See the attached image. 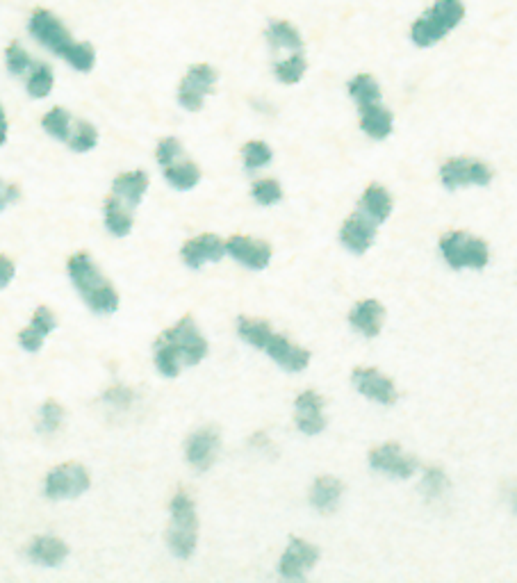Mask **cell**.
Instances as JSON below:
<instances>
[{
	"instance_id": "6da1fadb",
	"label": "cell",
	"mask_w": 517,
	"mask_h": 583,
	"mask_svg": "<svg viewBox=\"0 0 517 583\" xmlns=\"http://www.w3.org/2000/svg\"><path fill=\"white\" fill-rule=\"evenodd\" d=\"M28 32L39 46H44L46 51L62 57V60L76 71L87 73L94 69L96 64L94 46L87 44V41L73 39L69 28L60 21V16H55L51 10L37 7L28 19Z\"/></svg>"
},
{
	"instance_id": "7a4b0ae2",
	"label": "cell",
	"mask_w": 517,
	"mask_h": 583,
	"mask_svg": "<svg viewBox=\"0 0 517 583\" xmlns=\"http://www.w3.org/2000/svg\"><path fill=\"white\" fill-rule=\"evenodd\" d=\"M205 356H208V340L203 338L192 317L180 319L155 342V367L169 379H176L183 367L199 365Z\"/></svg>"
},
{
	"instance_id": "3957f363",
	"label": "cell",
	"mask_w": 517,
	"mask_h": 583,
	"mask_svg": "<svg viewBox=\"0 0 517 583\" xmlns=\"http://www.w3.org/2000/svg\"><path fill=\"white\" fill-rule=\"evenodd\" d=\"M69 276L73 285L78 287L82 299L87 306L98 315H110L119 308V294L114 285L101 274L96 262L87 256V253H76L69 260Z\"/></svg>"
},
{
	"instance_id": "277c9868",
	"label": "cell",
	"mask_w": 517,
	"mask_h": 583,
	"mask_svg": "<svg viewBox=\"0 0 517 583\" xmlns=\"http://www.w3.org/2000/svg\"><path fill=\"white\" fill-rule=\"evenodd\" d=\"M465 19L463 0H436L410 28L415 46L429 48L445 39Z\"/></svg>"
},
{
	"instance_id": "5b68a950",
	"label": "cell",
	"mask_w": 517,
	"mask_h": 583,
	"mask_svg": "<svg viewBox=\"0 0 517 583\" xmlns=\"http://www.w3.org/2000/svg\"><path fill=\"white\" fill-rule=\"evenodd\" d=\"M199 540V517L192 497L185 490H178L171 499V522L167 531V543L171 554L178 558H190Z\"/></svg>"
},
{
	"instance_id": "8992f818",
	"label": "cell",
	"mask_w": 517,
	"mask_h": 583,
	"mask_svg": "<svg viewBox=\"0 0 517 583\" xmlns=\"http://www.w3.org/2000/svg\"><path fill=\"white\" fill-rule=\"evenodd\" d=\"M440 251L447 265L454 269H483L490 260L488 244L481 237L465 231H451L442 235Z\"/></svg>"
},
{
	"instance_id": "52a82bcc",
	"label": "cell",
	"mask_w": 517,
	"mask_h": 583,
	"mask_svg": "<svg viewBox=\"0 0 517 583\" xmlns=\"http://www.w3.org/2000/svg\"><path fill=\"white\" fill-rule=\"evenodd\" d=\"M89 472L80 463H64L57 465L55 470L46 476V497L51 499H73L87 492Z\"/></svg>"
},
{
	"instance_id": "ba28073f",
	"label": "cell",
	"mask_w": 517,
	"mask_h": 583,
	"mask_svg": "<svg viewBox=\"0 0 517 583\" xmlns=\"http://www.w3.org/2000/svg\"><path fill=\"white\" fill-rule=\"evenodd\" d=\"M217 71L210 64H194V67L185 73L183 82L178 87V103L185 110L199 112L203 108L205 96L215 89Z\"/></svg>"
},
{
	"instance_id": "9c48e42d",
	"label": "cell",
	"mask_w": 517,
	"mask_h": 583,
	"mask_svg": "<svg viewBox=\"0 0 517 583\" xmlns=\"http://www.w3.org/2000/svg\"><path fill=\"white\" fill-rule=\"evenodd\" d=\"M440 178L449 190L470 185H488L492 180V171L486 162L477 158H454L442 164Z\"/></svg>"
},
{
	"instance_id": "30bf717a",
	"label": "cell",
	"mask_w": 517,
	"mask_h": 583,
	"mask_svg": "<svg viewBox=\"0 0 517 583\" xmlns=\"http://www.w3.org/2000/svg\"><path fill=\"white\" fill-rule=\"evenodd\" d=\"M369 465L379 472L399 476V479H408V476H413L417 470L415 458L406 454V451L395 445V442H388V445H381L369 451Z\"/></svg>"
},
{
	"instance_id": "8fae6325",
	"label": "cell",
	"mask_w": 517,
	"mask_h": 583,
	"mask_svg": "<svg viewBox=\"0 0 517 583\" xmlns=\"http://www.w3.org/2000/svg\"><path fill=\"white\" fill-rule=\"evenodd\" d=\"M319 561V549L308 543V540L292 538L290 545H287L285 554L281 556V563H278V570L285 579H301L303 574H308L315 568Z\"/></svg>"
},
{
	"instance_id": "7c38bea8",
	"label": "cell",
	"mask_w": 517,
	"mask_h": 583,
	"mask_svg": "<svg viewBox=\"0 0 517 583\" xmlns=\"http://www.w3.org/2000/svg\"><path fill=\"white\" fill-rule=\"evenodd\" d=\"M351 381H354L356 390L360 394H365L367 399L379 401L383 406H390L397 401V388L388 376L374 367H358L351 374Z\"/></svg>"
},
{
	"instance_id": "4fadbf2b",
	"label": "cell",
	"mask_w": 517,
	"mask_h": 583,
	"mask_svg": "<svg viewBox=\"0 0 517 583\" xmlns=\"http://www.w3.org/2000/svg\"><path fill=\"white\" fill-rule=\"evenodd\" d=\"M226 253L249 269H265L272 262V246L246 235H233L226 242Z\"/></svg>"
},
{
	"instance_id": "5bb4252c",
	"label": "cell",
	"mask_w": 517,
	"mask_h": 583,
	"mask_svg": "<svg viewBox=\"0 0 517 583\" xmlns=\"http://www.w3.org/2000/svg\"><path fill=\"white\" fill-rule=\"evenodd\" d=\"M219 451V433L212 426H205V429H199L196 433L190 435L187 440L185 454H187V463H190L194 470L205 472L210 470V465L215 463Z\"/></svg>"
},
{
	"instance_id": "9a60e30c",
	"label": "cell",
	"mask_w": 517,
	"mask_h": 583,
	"mask_svg": "<svg viewBox=\"0 0 517 583\" xmlns=\"http://www.w3.org/2000/svg\"><path fill=\"white\" fill-rule=\"evenodd\" d=\"M262 351H267L278 365L287 369V372H303L310 363V353L306 349H301L299 344H294L290 338L278 335L274 331L267 338Z\"/></svg>"
},
{
	"instance_id": "2e32d148",
	"label": "cell",
	"mask_w": 517,
	"mask_h": 583,
	"mask_svg": "<svg viewBox=\"0 0 517 583\" xmlns=\"http://www.w3.org/2000/svg\"><path fill=\"white\" fill-rule=\"evenodd\" d=\"M294 408H297V426L301 433L319 435L326 429L324 399L315 390L301 392L294 401Z\"/></svg>"
},
{
	"instance_id": "e0dca14e",
	"label": "cell",
	"mask_w": 517,
	"mask_h": 583,
	"mask_svg": "<svg viewBox=\"0 0 517 583\" xmlns=\"http://www.w3.org/2000/svg\"><path fill=\"white\" fill-rule=\"evenodd\" d=\"M376 226L379 224H376L374 219H369L365 212H356V215H351L347 221H344L340 240L351 253H358L360 256V253H365L369 246L374 244Z\"/></svg>"
},
{
	"instance_id": "ac0fdd59",
	"label": "cell",
	"mask_w": 517,
	"mask_h": 583,
	"mask_svg": "<svg viewBox=\"0 0 517 583\" xmlns=\"http://www.w3.org/2000/svg\"><path fill=\"white\" fill-rule=\"evenodd\" d=\"M224 253H226V244L212 233H203L199 237H194V240L185 242L183 246V260H185V265L192 269H201L203 265H208V262H219L221 258H224Z\"/></svg>"
},
{
	"instance_id": "d6986e66",
	"label": "cell",
	"mask_w": 517,
	"mask_h": 583,
	"mask_svg": "<svg viewBox=\"0 0 517 583\" xmlns=\"http://www.w3.org/2000/svg\"><path fill=\"white\" fill-rule=\"evenodd\" d=\"M383 317H385V308H383V303H379L376 299L360 301L358 306H354V310L349 312L351 326L363 333L365 338H376V335L381 333Z\"/></svg>"
},
{
	"instance_id": "ffe728a7",
	"label": "cell",
	"mask_w": 517,
	"mask_h": 583,
	"mask_svg": "<svg viewBox=\"0 0 517 583\" xmlns=\"http://www.w3.org/2000/svg\"><path fill=\"white\" fill-rule=\"evenodd\" d=\"M360 110V128L372 139H385L392 133V126H395V119H392V112L388 108H383L379 103H369L363 105Z\"/></svg>"
},
{
	"instance_id": "44dd1931",
	"label": "cell",
	"mask_w": 517,
	"mask_h": 583,
	"mask_svg": "<svg viewBox=\"0 0 517 583\" xmlns=\"http://www.w3.org/2000/svg\"><path fill=\"white\" fill-rule=\"evenodd\" d=\"M55 328V315L46 306H39L35 317H32V322L28 328H23L19 340H21V347L26 351H39L41 344H44L46 335H51V331Z\"/></svg>"
},
{
	"instance_id": "7402d4cb",
	"label": "cell",
	"mask_w": 517,
	"mask_h": 583,
	"mask_svg": "<svg viewBox=\"0 0 517 583\" xmlns=\"http://www.w3.org/2000/svg\"><path fill=\"white\" fill-rule=\"evenodd\" d=\"M28 556L39 565L55 568V565L64 563V558L69 556V547H67V543H64V540L55 538V536H41L30 543Z\"/></svg>"
},
{
	"instance_id": "603a6c76",
	"label": "cell",
	"mask_w": 517,
	"mask_h": 583,
	"mask_svg": "<svg viewBox=\"0 0 517 583\" xmlns=\"http://www.w3.org/2000/svg\"><path fill=\"white\" fill-rule=\"evenodd\" d=\"M342 481L335 479L331 474L319 476L310 490V504H313L319 513H333L340 504L342 497Z\"/></svg>"
},
{
	"instance_id": "cb8c5ba5",
	"label": "cell",
	"mask_w": 517,
	"mask_h": 583,
	"mask_svg": "<svg viewBox=\"0 0 517 583\" xmlns=\"http://www.w3.org/2000/svg\"><path fill=\"white\" fill-rule=\"evenodd\" d=\"M146 190H149V176H146L144 171H128V174H121L112 185L114 196L130 205V208H135V205L142 201Z\"/></svg>"
},
{
	"instance_id": "d4e9b609",
	"label": "cell",
	"mask_w": 517,
	"mask_h": 583,
	"mask_svg": "<svg viewBox=\"0 0 517 583\" xmlns=\"http://www.w3.org/2000/svg\"><path fill=\"white\" fill-rule=\"evenodd\" d=\"M267 41L274 46V51H303L301 32L290 21H272L267 26Z\"/></svg>"
},
{
	"instance_id": "484cf974",
	"label": "cell",
	"mask_w": 517,
	"mask_h": 583,
	"mask_svg": "<svg viewBox=\"0 0 517 583\" xmlns=\"http://www.w3.org/2000/svg\"><path fill=\"white\" fill-rule=\"evenodd\" d=\"M363 212L376 224H383L392 212V196L388 190L381 185H369L363 194Z\"/></svg>"
},
{
	"instance_id": "4316f807",
	"label": "cell",
	"mask_w": 517,
	"mask_h": 583,
	"mask_svg": "<svg viewBox=\"0 0 517 583\" xmlns=\"http://www.w3.org/2000/svg\"><path fill=\"white\" fill-rule=\"evenodd\" d=\"M105 226H108V231L117 237H126L130 233V228H133L130 205L119 201L114 194L105 201Z\"/></svg>"
},
{
	"instance_id": "83f0119b",
	"label": "cell",
	"mask_w": 517,
	"mask_h": 583,
	"mask_svg": "<svg viewBox=\"0 0 517 583\" xmlns=\"http://www.w3.org/2000/svg\"><path fill=\"white\" fill-rule=\"evenodd\" d=\"M164 178L169 180L171 187L176 190H192V187L201 180V169L196 167L192 160H174L164 167Z\"/></svg>"
},
{
	"instance_id": "f1b7e54d",
	"label": "cell",
	"mask_w": 517,
	"mask_h": 583,
	"mask_svg": "<svg viewBox=\"0 0 517 583\" xmlns=\"http://www.w3.org/2000/svg\"><path fill=\"white\" fill-rule=\"evenodd\" d=\"M53 85H55L53 69L48 67L46 62H32V67L28 71V82H26L28 94L32 98H46L53 92Z\"/></svg>"
},
{
	"instance_id": "f546056e",
	"label": "cell",
	"mask_w": 517,
	"mask_h": 583,
	"mask_svg": "<svg viewBox=\"0 0 517 583\" xmlns=\"http://www.w3.org/2000/svg\"><path fill=\"white\" fill-rule=\"evenodd\" d=\"M349 94L358 103V108L381 101L379 82H376L374 76H369V73H360V76L349 80Z\"/></svg>"
},
{
	"instance_id": "4dcf8cb0",
	"label": "cell",
	"mask_w": 517,
	"mask_h": 583,
	"mask_svg": "<svg viewBox=\"0 0 517 583\" xmlns=\"http://www.w3.org/2000/svg\"><path fill=\"white\" fill-rule=\"evenodd\" d=\"M237 333L244 342H249L251 347L262 349L269 335H272V326L265 319H253V317H240L237 319Z\"/></svg>"
},
{
	"instance_id": "1f68e13d",
	"label": "cell",
	"mask_w": 517,
	"mask_h": 583,
	"mask_svg": "<svg viewBox=\"0 0 517 583\" xmlns=\"http://www.w3.org/2000/svg\"><path fill=\"white\" fill-rule=\"evenodd\" d=\"M306 69H308L306 55H303V51H299V53H292L287 60L276 62L274 73L283 85H297V82L303 78V73H306Z\"/></svg>"
},
{
	"instance_id": "d6a6232c",
	"label": "cell",
	"mask_w": 517,
	"mask_h": 583,
	"mask_svg": "<svg viewBox=\"0 0 517 583\" xmlns=\"http://www.w3.org/2000/svg\"><path fill=\"white\" fill-rule=\"evenodd\" d=\"M41 126H44L48 135L60 139V142H67L71 135V117L64 108H53L51 112H46L44 119H41Z\"/></svg>"
},
{
	"instance_id": "836d02e7",
	"label": "cell",
	"mask_w": 517,
	"mask_h": 583,
	"mask_svg": "<svg viewBox=\"0 0 517 583\" xmlns=\"http://www.w3.org/2000/svg\"><path fill=\"white\" fill-rule=\"evenodd\" d=\"M67 142H69V146L73 151L87 153V151H92L96 146V142H98V130L92 126V123L78 121L76 128L71 130V135H69Z\"/></svg>"
},
{
	"instance_id": "e575fe53",
	"label": "cell",
	"mask_w": 517,
	"mask_h": 583,
	"mask_svg": "<svg viewBox=\"0 0 517 583\" xmlns=\"http://www.w3.org/2000/svg\"><path fill=\"white\" fill-rule=\"evenodd\" d=\"M5 64L12 76H26L32 67V57L19 41H12V44L5 48Z\"/></svg>"
},
{
	"instance_id": "d590c367",
	"label": "cell",
	"mask_w": 517,
	"mask_h": 583,
	"mask_svg": "<svg viewBox=\"0 0 517 583\" xmlns=\"http://www.w3.org/2000/svg\"><path fill=\"white\" fill-rule=\"evenodd\" d=\"M242 155L246 169H262L265 164H269V160H272V149H269V144L258 142L256 139V142L244 144Z\"/></svg>"
},
{
	"instance_id": "8d00e7d4",
	"label": "cell",
	"mask_w": 517,
	"mask_h": 583,
	"mask_svg": "<svg viewBox=\"0 0 517 583\" xmlns=\"http://www.w3.org/2000/svg\"><path fill=\"white\" fill-rule=\"evenodd\" d=\"M64 422V408L57 404V401H46L41 406V415H39V429L44 433H55L60 429Z\"/></svg>"
},
{
	"instance_id": "74e56055",
	"label": "cell",
	"mask_w": 517,
	"mask_h": 583,
	"mask_svg": "<svg viewBox=\"0 0 517 583\" xmlns=\"http://www.w3.org/2000/svg\"><path fill=\"white\" fill-rule=\"evenodd\" d=\"M253 196H256V201L260 205H274L283 199V187L278 180H258L256 185H253Z\"/></svg>"
},
{
	"instance_id": "f35d334b",
	"label": "cell",
	"mask_w": 517,
	"mask_h": 583,
	"mask_svg": "<svg viewBox=\"0 0 517 583\" xmlns=\"http://www.w3.org/2000/svg\"><path fill=\"white\" fill-rule=\"evenodd\" d=\"M447 476H445V472L442 470H438V467H429V470H426V474H424V481H422V488H424V492L429 497H440L442 492L447 490Z\"/></svg>"
},
{
	"instance_id": "ab89813d",
	"label": "cell",
	"mask_w": 517,
	"mask_h": 583,
	"mask_svg": "<svg viewBox=\"0 0 517 583\" xmlns=\"http://www.w3.org/2000/svg\"><path fill=\"white\" fill-rule=\"evenodd\" d=\"M180 153H183V149H180V142L176 137H167L158 144V162L162 167H167V164L178 160Z\"/></svg>"
},
{
	"instance_id": "60d3db41",
	"label": "cell",
	"mask_w": 517,
	"mask_h": 583,
	"mask_svg": "<svg viewBox=\"0 0 517 583\" xmlns=\"http://www.w3.org/2000/svg\"><path fill=\"white\" fill-rule=\"evenodd\" d=\"M105 401L112 406H128L130 401H133V392H130L128 388H123V385H114L112 390H108V394H105Z\"/></svg>"
},
{
	"instance_id": "b9f144b4",
	"label": "cell",
	"mask_w": 517,
	"mask_h": 583,
	"mask_svg": "<svg viewBox=\"0 0 517 583\" xmlns=\"http://www.w3.org/2000/svg\"><path fill=\"white\" fill-rule=\"evenodd\" d=\"M16 199H19V187L16 185H7L0 180V212H3L7 205L14 203Z\"/></svg>"
},
{
	"instance_id": "7bdbcfd3",
	"label": "cell",
	"mask_w": 517,
	"mask_h": 583,
	"mask_svg": "<svg viewBox=\"0 0 517 583\" xmlns=\"http://www.w3.org/2000/svg\"><path fill=\"white\" fill-rule=\"evenodd\" d=\"M14 262L7 258V256H0V290H3V287H7L12 283V278H14Z\"/></svg>"
},
{
	"instance_id": "ee69618b",
	"label": "cell",
	"mask_w": 517,
	"mask_h": 583,
	"mask_svg": "<svg viewBox=\"0 0 517 583\" xmlns=\"http://www.w3.org/2000/svg\"><path fill=\"white\" fill-rule=\"evenodd\" d=\"M5 139H7V117H5L3 105H0V146L5 144Z\"/></svg>"
}]
</instances>
